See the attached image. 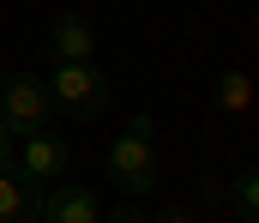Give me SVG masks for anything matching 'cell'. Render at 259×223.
<instances>
[{"label":"cell","instance_id":"cell-1","mask_svg":"<svg viewBox=\"0 0 259 223\" xmlns=\"http://www.w3.org/2000/svg\"><path fill=\"white\" fill-rule=\"evenodd\" d=\"M109 181L139 199V193H157V121L139 109L127 127L115 133V145H109Z\"/></svg>","mask_w":259,"mask_h":223},{"label":"cell","instance_id":"cell-2","mask_svg":"<svg viewBox=\"0 0 259 223\" xmlns=\"http://www.w3.org/2000/svg\"><path fill=\"white\" fill-rule=\"evenodd\" d=\"M42 84H49V103L72 121H97L109 109V78H103L97 61H55Z\"/></svg>","mask_w":259,"mask_h":223},{"label":"cell","instance_id":"cell-3","mask_svg":"<svg viewBox=\"0 0 259 223\" xmlns=\"http://www.w3.org/2000/svg\"><path fill=\"white\" fill-rule=\"evenodd\" d=\"M49 84L30 73H6L0 78V127L12 133V139H24V133H36V127H49Z\"/></svg>","mask_w":259,"mask_h":223},{"label":"cell","instance_id":"cell-4","mask_svg":"<svg viewBox=\"0 0 259 223\" xmlns=\"http://www.w3.org/2000/svg\"><path fill=\"white\" fill-rule=\"evenodd\" d=\"M66 139L61 133H49V127H36V133H24V139H12V169L30 181V187H49V181H61L66 175Z\"/></svg>","mask_w":259,"mask_h":223},{"label":"cell","instance_id":"cell-5","mask_svg":"<svg viewBox=\"0 0 259 223\" xmlns=\"http://www.w3.org/2000/svg\"><path fill=\"white\" fill-rule=\"evenodd\" d=\"M49 49H55V61H97V24L84 12H61L49 24Z\"/></svg>","mask_w":259,"mask_h":223},{"label":"cell","instance_id":"cell-6","mask_svg":"<svg viewBox=\"0 0 259 223\" xmlns=\"http://www.w3.org/2000/svg\"><path fill=\"white\" fill-rule=\"evenodd\" d=\"M36 211L49 223H97V193L91 187H42V199H36Z\"/></svg>","mask_w":259,"mask_h":223},{"label":"cell","instance_id":"cell-7","mask_svg":"<svg viewBox=\"0 0 259 223\" xmlns=\"http://www.w3.org/2000/svg\"><path fill=\"white\" fill-rule=\"evenodd\" d=\"M36 199H42V187H30L12 163L0 169V223H18L24 211H36Z\"/></svg>","mask_w":259,"mask_h":223},{"label":"cell","instance_id":"cell-8","mask_svg":"<svg viewBox=\"0 0 259 223\" xmlns=\"http://www.w3.org/2000/svg\"><path fill=\"white\" fill-rule=\"evenodd\" d=\"M211 97H217L223 115H247V109H253V78L241 73V67H229V73H217V91H211Z\"/></svg>","mask_w":259,"mask_h":223},{"label":"cell","instance_id":"cell-9","mask_svg":"<svg viewBox=\"0 0 259 223\" xmlns=\"http://www.w3.org/2000/svg\"><path fill=\"white\" fill-rule=\"evenodd\" d=\"M235 211H241L247 223H259V169L235 175Z\"/></svg>","mask_w":259,"mask_h":223},{"label":"cell","instance_id":"cell-10","mask_svg":"<svg viewBox=\"0 0 259 223\" xmlns=\"http://www.w3.org/2000/svg\"><path fill=\"white\" fill-rule=\"evenodd\" d=\"M103 223H145V211H139V205H133V199H127V205H115V211H109V217H103Z\"/></svg>","mask_w":259,"mask_h":223},{"label":"cell","instance_id":"cell-11","mask_svg":"<svg viewBox=\"0 0 259 223\" xmlns=\"http://www.w3.org/2000/svg\"><path fill=\"white\" fill-rule=\"evenodd\" d=\"M157 223H193V211H181V205H163V211H157Z\"/></svg>","mask_w":259,"mask_h":223},{"label":"cell","instance_id":"cell-12","mask_svg":"<svg viewBox=\"0 0 259 223\" xmlns=\"http://www.w3.org/2000/svg\"><path fill=\"white\" fill-rule=\"evenodd\" d=\"M6 163H12V133L0 127V169H6Z\"/></svg>","mask_w":259,"mask_h":223},{"label":"cell","instance_id":"cell-13","mask_svg":"<svg viewBox=\"0 0 259 223\" xmlns=\"http://www.w3.org/2000/svg\"><path fill=\"white\" fill-rule=\"evenodd\" d=\"M18 223H49V217H42V211H24V217H18Z\"/></svg>","mask_w":259,"mask_h":223}]
</instances>
